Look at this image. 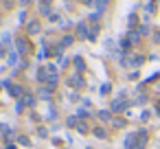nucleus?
<instances>
[{
  "mask_svg": "<svg viewBox=\"0 0 160 149\" xmlns=\"http://www.w3.org/2000/svg\"><path fill=\"white\" fill-rule=\"evenodd\" d=\"M5 149H18V145L16 142H9V145H5Z\"/></svg>",
  "mask_w": 160,
  "mask_h": 149,
  "instance_id": "5fc2aeb1",
  "label": "nucleus"
},
{
  "mask_svg": "<svg viewBox=\"0 0 160 149\" xmlns=\"http://www.w3.org/2000/svg\"><path fill=\"white\" fill-rule=\"evenodd\" d=\"M75 37L77 40H88L90 37V24H88V20H79L75 24Z\"/></svg>",
  "mask_w": 160,
  "mask_h": 149,
  "instance_id": "7ed1b4c3",
  "label": "nucleus"
},
{
  "mask_svg": "<svg viewBox=\"0 0 160 149\" xmlns=\"http://www.w3.org/2000/svg\"><path fill=\"white\" fill-rule=\"evenodd\" d=\"M68 66H70V57H68V55H62V57L57 59V68L64 70V68H68Z\"/></svg>",
  "mask_w": 160,
  "mask_h": 149,
  "instance_id": "bb28decb",
  "label": "nucleus"
},
{
  "mask_svg": "<svg viewBox=\"0 0 160 149\" xmlns=\"http://www.w3.org/2000/svg\"><path fill=\"white\" fill-rule=\"evenodd\" d=\"M151 13H156V2H153V0L147 2V16H151Z\"/></svg>",
  "mask_w": 160,
  "mask_h": 149,
  "instance_id": "ea45409f",
  "label": "nucleus"
},
{
  "mask_svg": "<svg viewBox=\"0 0 160 149\" xmlns=\"http://www.w3.org/2000/svg\"><path fill=\"white\" fill-rule=\"evenodd\" d=\"M48 77H51V72L46 70V66H40V68L35 70V81H38L40 86H46V81H48Z\"/></svg>",
  "mask_w": 160,
  "mask_h": 149,
  "instance_id": "9d476101",
  "label": "nucleus"
},
{
  "mask_svg": "<svg viewBox=\"0 0 160 149\" xmlns=\"http://www.w3.org/2000/svg\"><path fill=\"white\" fill-rule=\"evenodd\" d=\"M86 149H90V147H86Z\"/></svg>",
  "mask_w": 160,
  "mask_h": 149,
  "instance_id": "680f3d73",
  "label": "nucleus"
},
{
  "mask_svg": "<svg viewBox=\"0 0 160 149\" xmlns=\"http://www.w3.org/2000/svg\"><path fill=\"white\" fill-rule=\"evenodd\" d=\"M108 2H112V0H108Z\"/></svg>",
  "mask_w": 160,
  "mask_h": 149,
  "instance_id": "bf43d9fd",
  "label": "nucleus"
},
{
  "mask_svg": "<svg viewBox=\"0 0 160 149\" xmlns=\"http://www.w3.org/2000/svg\"><path fill=\"white\" fill-rule=\"evenodd\" d=\"M48 134H51V129H46L44 125H38V136L40 138H48Z\"/></svg>",
  "mask_w": 160,
  "mask_h": 149,
  "instance_id": "4c0bfd02",
  "label": "nucleus"
},
{
  "mask_svg": "<svg viewBox=\"0 0 160 149\" xmlns=\"http://www.w3.org/2000/svg\"><path fill=\"white\" fill-rule=\"evenodd\" d=\"M0 22H2V13H0Z\"/></svg>",
  "mask_w": 160,
  "mask_h": 149,
  "instance_id": "13d9d810",
  "label": "nucleus"
},
{
  "mask_svg": "<svg viewBox=\"0 0 160 149\" xmlns=\"http://www.w3.org/2000/svg\"><path fill=\"white\" fill-rule=\"evenodd\" d=\"M62 127H64V125H59V123H53V125H51V134H57Z\"/></svg>",
  "mask_w": 160,
  "mask_h": 149,
  "instance_id": "a18cd8bd",
  "label": "nucleus"
},
{
  "mask_svg": "<svg viewBox=\"0 0 160 149\" xmlns=\"http://www.w3.org/2000/svg\"><path fill=\"white\" fill-rule=\"evenodd\" d=\"M75 40H77L75 35H70V33H66V35H64V37L59 40V46H62V48L66 51V48H70V46L75 44Z\"/></svg>",
  "mask_w": 160,
  "mask_h": 149,
  "instance_id": "f3484780",
  "label": "nucleus"
},
{
  "mask_svg": "<svg viewBox=\"0 0 160 149\" xmlns=\"http://www.w3.org/2000/svg\"><path fill=\"white\" fill-rule=\"evenodd\" d=\"M51 142H53V145H55V147H62V145H66V142H64V140H62V138H57V136H55V138H53V140H51Z\"/></svg>",
  "mask_w": 160,
  "mask_h": 149,
  "instance_id": "de8ad7c7",
  "label": "nucleus"
},
{
  "mask_svg": "<svg viewBox=\"0 0 160 149\" xmlns=\"http://www.w3.org/2000/svg\"><path fill=\"white\" fill-rule=\"evenodd\" d=\"M105 9H108V0H97V2H94V11L97 13H105Z\"/></svg>",
  "mask_w": 160,
  "mask_h": 149,
  "instance_id": "a878e982",
  "label": "nucleus"
},
{
  "mask_svg": "<svg viewBox=\"0 0 160 149\" xmlns=\"http://www.w3.org/2000/svg\"><path fill=\"white\" fill-rule=\"evenodd\" d=\"M97 92H99L101 97H108V94L112 92V83H110V81H103V83L99 86V90H97Z\"/></svg>",
  "mask_w": 160,
  "mask_h": 149,
  "instance_id": "4be33fe9",
  "label": "nucleus"
},
{
  "mask_svg": "<svg viewBox=\"0 0 160 149\" xmlns=\"http://www.w3.org/2000/svg\"><path fill=\"white\" fill-rule=\"evenodd\" d=\"M53 94H55V92H53L48 86H40V88L35 90V97H38L40 101H51V99H53Z\"/></svg>",
  "mask_w": 160,
  "mask_h": 149,
  "instance_id": "1a4fd4ad",
  "label": "nucleus"
},
{
  "mask_svg": "<svg viewBox=\"0 0 160 149\" xmlns=\"http://www.w3.org/2000/svg\"><path fill=\"white\" fill-rule=\"evenodd\" d=\"M5 90H7V94H9V97H13L16 101H18V99H22V97H24V92H27V88H24V86H20V83H16V81H11V79H5Z\"/></svg>",
  "mask_w": 160,
  "mask_h": 149,
  "instance_id": "f257e3e1",
  "label": "nucleus"
},
{
  "mask_svg": "<svg viewBox=\"0 0 160 149\" xmlns=\"http://www.w3.org/2000/svg\"><path fill=\"white\" fill-rule=\"evenodd\" d=\"M59 20H62V16H59V13H57V11H55V13H53V16H51V18H48V22H51V24H57V22H59Z\"/></svg>",
  "mask_w": 160,
  "mask_h": 149,
  "instance_id": "a19ab883",
  "label": "nucleus"
},
{
  "mask_svg": "<svg viewBox=\"0 0 160 149\" xmlns=\"http://www.w3.org/2000/svg\"><path fill=\"white\" fill-rule=\"evenodd\" d=\"M138 33H140V37H147L151 31H149V24H140L138 27Z\"/></svg>",
  "mask_w": 160,
  "mask_h": 149,
  "instance_id": "58836bf2",
  "label": "nucleus"
},
{
  "mask_svg": "<svg viewBox=\"0 0 160 149\" xmlns=\"http://www.w3.org/2000/svg\"><path fill=\"white\" fill-rule=\"evenodd\" d=\"M33 2H35V0H18V5H20L22 9H27V7H29V5H33Z\"/></svg>",
  "mask_w": 160,
  "mask_h": 149,
  "instance_id": "79ce46f5",
  "label": "nucleus"
},
{
  "mask_svg": "<svg viewBox=\"0 0 160 149\" xmlns=\"http://www.w3.org/2000/svg\"><path fill=\"white\" fill-rule=\"evenodd\" d=\"M153 42H160V31H156V33H153Z\"/></svg>",
  "mask_w": 160,
  "mask_h": 149,
  "instance_id": "6e6d98bb",
  "label": "nucleus"
},
{
  "mask_svg": "<svg viewBox=\"0 0 160 149\" xmlns=\"http://www.w3.org/2000/svg\"><path fill=\"white\" fill-rule=\"evenodd\" d=\"M92 134L99 138V140H103V138H108V132H105V127H94L92 129Z\"/></svg>",
  "mask_w": 160,
  "mask_h": 149,
  "instance_id": "c756f323",
  "label": "nucleus"
},
{
  "mask_svg": "<svg viewBox=\"0 0 160 149\" xmlns=\"http://www.w3.org/2000/svg\"><path fill=\"white\" fill-rule=\"evenodd\" d=\"M72 66H75V72H86V59H83V55L81 53H77L75 57H72Z\"/></svg>",
  "mask_w": 160,
  "mask_h": 149,
  "instance_id": "f8f14e48",
  "label": "nucleus"
},
{
  "mask_svg": "<svg viewBox=\"0 0 160 149\" xmlns=\"http://www.w3.org/2000/svg\"><path fill=\"white\" fill-rule=\"evenodd\" d=\"M44 66H46V70H48L51 75H59V68H57V64H53V62H46Z\"/></svg>",
  "mask_w": 160,
  "mask_h": 149,
  "instance_id": "72a5a7b5",
  "label": "nucleus"
},
{
  "mask_svg": "<svg viewBox=\"0 0 160 149\" xmlns=\"http://www.w3.org/2000/svg\"><path fill=\"white\" fill-rule=\"evenodd\" d=\"M110 125H112V127H114V129H123V127H125V125H127V123H125V118H123V116H114V118H112V123H110Z\"/></svg>",
  "mask_w": 160,
  "mask_h": 149,
  "instance_id": "393cba45",
  "label": "nucleus"
},
{
  "mask_svg": "<svg viewBox=\"0 0 160 149\" xmlns=\"http://www.w3.org/2000/svg\"><path fill=\"white\" fill-rule=\"evenodd\" d=\"M94 2H97V0H81L83 7H94Z\"/></svg>",
  "mask_w": 160,
  "mask_h": 149,
  "instance_id": "3c124183",
  "label": "nucleus"
},
{
  "mask_svg": "<svg viewBox=\"0 0 160 149\" xmlns=\"http://www.w3.org/2000/svg\"><path fill=\"white\" fill-rule=\"evenodd\" d=\"M125 37L129 40V44H132V46L140 42V33H138V29H134V31H127V35H125Z\"/></svg>",
  "mask_w": 160,
  "mask_h": 149,
  "instance_id": "412c9836",
  "label": "nucleus"
},
{
  "mask_svg": "<svg viewBox=\"0 0 160 149\" xmlns=\"http://www.w3.org/2000/svg\"><path fill=\"white\" fill-rule=\"evenodd\" d=\"M2 88H5V81H0V92H2Z\"/></svg>",
  "mask_w": 160,
  "mask_h": 149,
  "instance_id": "4d7b16f0",
  "label": "nucleus"
},
{
  "mask_svg": "<svg viewBox=\"0 0 160 149\" xmlns=\"http://www.w3.org/2000/svg\"><path fill=\"white\" fill-rule=\"evenodd\" d=\"M2 5H5V9H11L13 7V0H2Z\"/></svg>",
  "mask_w": 160,
  "mask_h": 149,
  "instance_id": "603ef678",
  "label": "nucleus"
},
{
  "mask_svg": "<svg viewBox=\"0 0 160 149\" xmlns=\"http://www.w3.org/2000/svg\"><path fill=\"white\" fill-rule=\"evenodd\" d=\"M18 22L27 27V22H29V13H27V9H20V13H18Z\"/></svg>",
  "mask_w": 160,
  "mask_h": 149,
  "instance_id": "2f4dec72",
  "label": "nucleus"
},
{
  "mask_svg": "<svg viewBox=\"0 0 160 149\" xmlns=\"http://www.w3.org/2000/svg\"><path fill=\"white\" fill-rule=\"evenodd\" d=\"M149 116H151V112H149V110H145V112L140 114V121H142V123H147V121H149Z\"/></svg>",
  "mask_w": 160,
  "mask_h": 149,
  "instance_id": "c03bdc74",
  "label": "nucleus"
},
{
  "mask_svg": "<svg viewBox=\"0 0 160 149\" xmlns=\"http://www.w3.org/2000/svg\"><path fill=\"white\" fill-rule=\"evenodd\" d=\"M79 116L77 114H70V116H66V123H64V127L66 129H77V125H79Z\"/></svg>",
  "mask_w": 160,
  "mask_h": 149,
  "instance_id": "2eb2a0df",
  "label": "nucleus"
},
{
  "mask_svg": "<svg viewBox=\"0 0 160 149\" xmlns=\"http://www.w3.org/2000/svg\"><path fill=\"white\" fill-rule=\"evenodd\" d=\"M13 48L20 53V57H29V55H31V42H29V35H24V37H16Z\"/></svg>",
  "mask_w": 160,
  "mask_h": 149,
  "instance_id": "f03ea898",
  "label": "nucleus"
},
{
  "mask_svg": "<svg viewBox=\"0 0 160 149\" xmlns=\"http://www.w3.org/2000/svg\"><path fill=\"white\" fill-rule=\"evenodd\" d=\"M0 134H2V138H5V145L13 142V127L9 123H0Z\"/></svg>",
  "mask_w": 160,
  "mask_h": 149,
  "instance_id": "6e6552de",
  "label": "nucleus"
},
{
  "mask_svg": "<svg viewBox=\"0 0 160 149\" xmlns=\"http://www.w3.org/2000/svg\"><path fill=\"white\" fill-rule=\"evenodd\" d=\"M18 145H22V147H31L33 142H31V138H29L27 134H20V136H18Z\"/></svg>",
  "mask_w": 160,
  "mask_h": 149,
  "instance_id": "7c9ffc66",
  "label": "nucleus"
},
{
  "mask_svg": "<svg viewBox=\"0 0 160 149\" xmlns=\"http://www.w3.org/2000/svg\"><path fill=\"white\" fill-rule=\"evenodd\" d=\"M145 55H140V53H136V55H129V64L134 66V68H138V66H142L145 64Z\"/></svg>",
  "mask_w": 160,
  "mask_h": 149,
  "instance_id": "a211bd4d",
  "label": "nucleus"
},
{
  "mask_svg": "<svg viewBox=\"0 0 160 149\" xmlns=\"http://www.w3.org/2000/svg\"><path fill=\"white\" fill-rule=\"evenodd\" d=\"M77 132H79V134H83V136L90 132V127L86 125V121H79V125H77Z\"/></svg>",
  "mask_w": 160,
  "mask_h": 149,
  "instance_id": "e433bc0d",
  "label": "nucleus"
},
{
  "mask_svg": "<svg viewBox=\"0 0 160 149\" xmlns=\"http://www.w3.org/2000/svg\"><path fill=\"white\" fill-rule=\"evenodd\" d=\"M46 86L55 92V90H57V86H59V75H51V77H48V81H46Z\"/></svg>",
  "mask_w": 160,
  "mask_h": 149,
  "instance_id": "b1692460",
  "label": "nucleus"
},
{
  "mask_svg": "<svg viewBox=\"0 0 160 149\" xmlns=\"http://www.w3.org/2000/svg\"><path fill=\"white\" fill-rule=\"evenodd\" d=\"M75 24H77V22H72V20H68V18H66L64 22H59V29H62V31H68V29H72Z\"/></svg>",
  "mask_w": 160,
  "mask_h": 149,
  "instance_id": "473e14b6",
  "label": "nucleus"
},
{
  "mask_svg": "<svg viewBox=\"0 0 160 149\" xmlns=\"http://www.w3.org/2000/svg\"><path fill=\"white\" fill-rule=\"evenodd\" d=\"M0 44H2L5 48H9V51H11V48H13V44H16V37H13L9 31H5L2 35H0Z\"/></svg>",
  "mask_w": 160,
  "mask_h": 149,
  "instance_id": "ddd939ff",
  "label": "nucleus"
},
{
  "mask_svg": "<svg viewBox=\"0 0 160 149\" xmlns=\"http://www.w3.org/2000/svg\"><path fill=\"white\" fill-rule=\"evenodd\" d=\"M57 116H59V110H57V105H48V112H46V121H51V123H55L57 121Z\"/></svg>",
  "mask_w": 160,
  "mask_h": 149,
  "instance_id": "6ab92c4d",
  "label": "nucleus"
},
{
  "mask_svg": "<svg viewBox=\"0 0 160 149\" xmlns=\"http://www.w3.org/2000/svg\"><path fill=\"white\" fill-rule=\"evenodd\" d=\"M86 20H88V24H90V27H92V24H99V22H101V13L92 11V13H90V16H88Z\"/></svg>",
  "mask_w": 160,
  "mask_h": 149,
  "instance_id": "c85d7f7f",
  "label": "nucleus"
},
{
  "mask_svg": "<svg viewBox=\"0 0 160 149\" xmlns=\"http://www.w3.org/2000/svg\"><path fill=\"white\" fill-rule=\"evenodd\" d=\"M75 114H77V116H79L81 121H86V118H90V110H88V107H83V105H79Z\"/></svg>",
  "mask_w": 160,
  "mask_h": 149,
  "instance_id": "cd10ccee",
  "label": "nucleus"
},
{
  "mask_svg": "<svg viewBox=\"0 0 160 149\" xmlns=\"http://www.w3.org/2000/svg\"><path fill=\"white\" fill-rule=\"evenodd\" d=\"M75 140H72V134H66V145H72Z\"/></svg>",
  "mask_w": 160,
  "mask_h": 149,
  "instance_id": "864d4df0",
  "label": "nucleus"
},
{
  "mask_svg": "<svg viewBox=\"0 0 160 149\" xmlns=\"http://www.w3.org/2000/svg\"><path fill=\"white\" fill-rule=\"evenodd\" d=\"M132 105V101H123V99H112L110 101V112L112 114H121V112H125L127 107Z\"/></svg>",
  "mask_w": 160,
  "mask_h": 149,
  "instance_id": "39448f33",
  "label": "nucleus"
},
{
  "mask_svg": "<svg viewBox=\"0 0 160 149\" xmlns=\"http://www.w3.org/2000/svg\"><path fill=\"white\" fill-rule=\"evenodd\" d=\"M127 27H129V31H134V29H138L140 24H138V16L136 13H129V18H127Z\"/></svg>",
  "mask_w": 160,
  "mask_h": 149,
  "instance_id": "5701e85b",
  "label": "nucleus"
},
{
  "mask_svg": "<svg viewBox=\"0 0 160 149\" xmlns=\"http://www.w3.org/2000/svg\"><path fill=\"white\" fill-rule=\"evenodd\" d=\"M9 55V48H5L2 44H0V59H2V57H7Z\"/></svg>",
  "mask_w": 160,
  "mask_h": 149,
  "instance_id": "09e8293b",
  "label": "nucleus"
},
{
  "mask_svg": "<svg viewBox=\"0 0 160 149\" xmlns=\"http://www.w3.org/2000/svg\"><path fill=\"white\" fill-rule=\"evenodd\" d=\"M138 77H140V72H138V70H132V72L127 75V79H132V81H136Z\"/></svg>",
  "mask_w": 160,
  "mask_h": 149,
  "instance_id": "37998d69",
  "label": "nucleus"
},
{
  "mask_svg": "<svg viewBox=\"0 0 160 149\" xmlns=\"http://www.w3.org/2000/svg\"><path fill=\"white\" fill-rule=\"evenodd\" d=\"M97 118H99L101 123H108V125H110L112 118H114V114L110 112V107H108V110H97Z\"/></svg>",
  "mask_w": 160,
  "mask_h": 149,
  "instance_id": "4468645a",
  "label": "nucleus"
},
{
  "mask_svg": "<svg viewBox=\"0 0 160 149\" xmlns=\"http://www.w3.org/2000/svg\"><path fill=\"white\" fill-rule=\"evenodd\" d=\"M24 29H27V35H29V37L40 35V33H42V22H40V20H29Z\"/></svg>",
  "mask_w": 160,
  "mask_h": 149,
  "instance_id": "423d86ee",
  "label": "nucleus"
},
{
  "mask_svg": "<svg viewBox=\"0 0 160 149\" xmlns=\"http://www.w3.org/2000/svg\"><path fill=\"white\" fill-rule=\"evenodd\" d=\"M13 110H16V114H24V110H27V105L22 103V99H18V101H16V107H13Z\"/></svg>",
  "mask_w": 160,
  "mask_h": 149,
  "instance_id": "c9c22d12",
  "label": "nucleus"
},
{
  "mask_svg": "<svg viewBox=\"0 0 160 149\" xmlns=\"http://www.w3.org/2000/svg\"><path fill=\"white\" fill-rule=\"evenodd\" d=\"M66 83H68L72 90H83V88H86V79H83L81 72H72V75L66 79Z\"/></svg>",
  "mask_w": 160,
  "mask_h": 149,
  "instance_id": "20e7f679",
  "label": "nucleus"
},
{
  "mask_svg": "<svg viewBox=\"0 0 160 149\" xmlns=\"http://www.w3.org/2000/svg\"><path fill=\"white\" fill-rule=\"evenodd\" d=\"M22 103H24V105H27V107L33 112V110H35V103H38V97H35V92L27 90V92H24V97H22Z\"/></svg>",
  "mask_w": 160,
  "mask_h": 149,
  "instance_id": "9b49d317",
  "label": "nucleus"
},
{
  "mask_svg": "<svg viewBox=\"0 0 160 149\" xmlns=\"http://www.w3.org/2000/svg\"><path fill=\"white\" fill-rule=\"evenodd\" d=\"M81 105H83V107H92V101H90L88 97H83V99H81Z\"/></svg>",
  "mask_w": 160,
  "mask_h": 149,
  "instance_id": "49530a36",
  "label": "nucleus"
},
{
  "mask_svg": "<svg viewBox=\"0 0 160 149\" xmlns=\"http://www.w3.org/2000/svg\"><path fill=\"white\" fill-rule=\"evenodd\" d=\"M20 59H22V57H20V53H18L16 48H11V51H9V55H7V64H5V66L16 70V68H18V64H20Z\"/></svg>",
  "mask_w": 160,
  "mask_h": 149,
  "instance_id": "0eeeda50",
  "label": "nucleus"
},
{
  "mask_svg": "<svg viewBox=\"0 0 160 149\" xmlns=\"http://www.w3.org/2000/svg\"><path fill=\"white\" fill-rule=\"evenodd\" d=\"M64 2H68V0H64Z\"/></svg>",
  "mask_w": 160,
  "mask_h": 149,
  "instance_id": "052dcab7",
  "label": "nucleus"
},
{
  "mask_svg": "<svg viewBox=\"0 0 160 149\" xmlns=\"http://www.w3.org/2000/svg\"><path fill=\"white\" fill-rule=\"evenodd\" d=\"M136 140H138L136 132H129V134L125 136V140H123V147H125V149H132V147H136Z\"/></svg>",
  "mask_w": 160,
  "mask_h": 149,
  "instance_id": "dca6fc26",
  "label": "nucleus"
},
{
  "mask_svg": "<svg viewBox=\"0 0 160 149\" xmlns=\"http://www.w3.org/2000/svg\"><path fill=\"white\" fill-rule=\"evenodd\" d=\"M40 7H53V0H38Z\"/></svg>",
  "mask_w": 160,
  "mask_h": 149,
  "instance_id": "8fccbe9b",
  "label": "nucleus"
},
{
  "mask_svg": "<svg viewBox=\"0 0 160 149\" xmlns=\"http://www.w3.org/2000/svg\"><path fill=\"white\" fill-rule=\"evenodd\" d=\"M136 136H138V147L145 149V147H147V138H149L147 132H145V129H136Z\"/></svg>",
  "mask_w": 160,
  "mask_h": 149,
  "instance_id": "aec40b11",
  "label": "nucleus"
},
{
  "mask_svg": "<svg viewBox=\"0 0 160 149\" xmlns=\"http://www.w3.org/2000/svg\"><path fill=\"white\" fill-rule=\"evenodd\" d=\"M27 68H29V57H22V59H20V64H18V68H16V70H18V72H22V70H27Z\"/></svg>",
  "mask_w": 160,
  "mask_h": 149,
  "instance_id": "f704fd0d",
  "label": "nucleus"
}]
</instances>
